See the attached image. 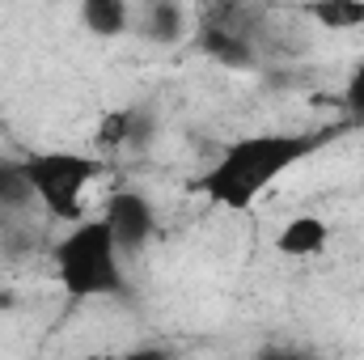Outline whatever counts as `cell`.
I'll return each mask as SVG.
<instances>
[{
	"label": "cell",
	"mask_w": 364,
	"mask_h": 360,
	"mask_svg": "<svg viewBox=\"0 0 364 360\" xmlns=\"http://www.w3.org/2000/svg\"><path fill=\"white\" fill-rule=\"evenodd\" d=\"M81 26L97 38H119L127 30V0H81Z\"/></svg>",
	"instance_id": "obj_6"
},
{
	"label": "cell",
	"mask_w": 364,
	"mask_h": 360,
	"mask_svg": "<svg viewBox=\"0 0 364 360\" xmlns=\"http://www.w3.org/2000/svg\"><path fill=\"white\" fill-rule=\"evenodd\" d=\"M331 242V225L322 216H292L279 238H275V250L288 255V259H309V255H322Z\"/></svg>",
	"instance_id": "obj_5"
},
{
	"label": "cell",
	"mask_w": 364,
	"mask_h": 360,
	"mask_svg": "<svg viewBox=\"0 0 364 360\" xmlns=\"http://www.w3.org/2000/svg\"><path fill=\"white\" fill-rule=\"evenodd\" d=\"M13 305V292H0V309H9Z\"/></svg>",
	"instance_id": "obj_11"
},
{
	"label": "cell",
	"mask_w": 364,
	"mask_h": 360,
	"mask_svg": "<svg viewBox=\"0 0 364 360\" xmlns=\"http://www.w3.org/2000/svg\"><path fill=\"white\" fill-rule=\"evenodd\" d=\"M106 225H110V233H114L123 259H132V255H140V250L149 246L157 216H153V203H149L140 191H114V195L106 199Z\"/></svg>",
	"instance_id": "obj_4"
},
{
	"label": "cell",
	"mask_w": 364,
	"mask_h": 360,
	"mask_svg": "<svg viewBox=\"0 0 364 360\" xmlns=\"http://www.w3.org/2000/svg\"><path fill=\"white\" fill-rule=\"evenodd\" d=\"M343 106H348L352 123L360 127V123H364V55H360V64L352 68V77H348V90H343Z\"/></svg>",
	"instance_id": "obj_9"
},
{
	"label": "cell",
	"mask_w": 364,
	"mask_h": 360,
	"mask_svg": "<svg viewBox=\"0 0 364 360\" xmlns=\"http://www.w3.org/2000/svg\"><path fill=\"white\" fill-rule=\"evenodd\" d=\"M305 13L322 30H360L364 26V0H305Z\"/></svg>",
	"instance_id": "obj_7"
},
{
	"label": "cell",
	"mask_w": 364,
	"mask_h": 360,
	"mask_svg": "<svg viewBox=\"0 0 364 360\" xmlns=\"http://www.w3.org/2000/svg\"><path fill=\"white\" fill-rule=\"evenodd\" d=\"M55 275H60V284H64V292L73 301L127 292L123 250H119L106 216H97V221H85V216L73 221V229L55 246Z\"/></svg>",
	"instance_id": "obj_2"
},
{
	"label": "cell",
	"mask_w": 364,
	"mask_h": 360,
	"mask_svg": "<svg viewBox=\"0 0 364 360\" xmlns=\"http://www.w3.org/2000/svg\"><path fill=\"white\" fill-rule=\"evenodd\" d=\"M21 174L30 182V191L47 203L51 216L60 221H81L85 208V186L102 174V162L97 157H81V153H34L21 162Z\"/></svg>",
	"instance_id": "obj_3"
},
{
	"label": "cell",
	"mask_w": 364,
	"mask_h": 360,
	"mask_svg": "<svg viewBox=\"0 0 364 360\" xmlns=\"http://www.w3.org/2000/svg\"><path fill=\"white\" fill-rule=\"evenodd\" d=\"M343 127H356V123H335V127H322V132H259V136H246V140L229 144L216 157V166L203 174L199 186L212 203L242 212L279 174H288L305 157H318Z\"/></svg>",
	"instance_id": "obj_1"
},
{
	"label": "cell",
	"mask_w": 364,
	"mask_h": 360,
	"mask_svg": "<svg viewBox=\"0 0 364 360\" xmlns=\"http://www.w3.org/2000/svg\"><path fill=\"white\" fill-rule=\"evenodd\" d=\"M182 34V13L174 0H157L153 4V38H161V43H174Z\"/></svg>",
	"instance_id": "obj_8"
},
{
	"label": "cell",
	"mask_w": 364,
	"mask_h": 360,
	"mask_svg": "<svg viewBox=\"0 0 364 360\" xmlns=\"http://www.w3.org/2000/svg\"><path fill=\"white\" fill-rule=\"evenodd\" d=\"M127 132H132V115H127V110H119V115H106V119H102V149H110V144H123V140H127Z\"/></svg>",
	"instance_id": "obj_10"
}]
</instances>
